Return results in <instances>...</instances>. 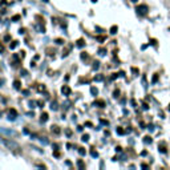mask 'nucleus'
<instances>
[{
  "label": "nucleus",
  "mask_w": 170,
  "mask_h": 170,
  "mask_svg": "<svg viewBox=\"0 0 170 170\" xmlns=\"http://www.w3.org/2000/svg\"><path fill=\"white\" fill-rule=\"evenodd\" d=\"M152 81H153V83H157V81H158V75H157V73L153 76V80Z\"/></svg>",
  "instance_id": "bb28decb"
},
{
  "label": "nucleus",
  "mask_w": 170,
  "mask_h": 170,
  "mask_svg": "<svg viewBox=\"0 0 170 170\" xmlns=\"http://www.w3.org/2000/svg\"><path fill=\"white\" fill-rule=\"evenodd\" d=\"M78 153H80L81 155H85V154H86V152H85L84 148H78Z\"/></svg>",
  "instance_id": "412c9836"
},
{
  "label": "nucleus",
  "mask_w": 170,
  "mask_h": 170,
  "mask_svg": "<svg viewBox=\"0 0 170 170\" xmlns=\"http://www.w3.org/2000/svg\"><path fill=\"white\" fill-rule=\"evenodd\" d=\"M105 53H106V49H105V48H100V49H98V55L104 56Z\"/></svg>",
  "instance_id": "a211bd4d"
},
{
  "label": "nucleus",
  "mask_w": 170,
  "mask_h": 170,
  "mask_svg": "<svg viewBox=\"0 0 170 170\" xmlns=\"http://www.w3.org/2000/svg\"><path fill=\"white\" fill-rule=\"evenodd\" d=\"M51 108H52V110H57V103H52Z\"/></svg>",
  "instance_id": "5701e85b"
},
{
  "label": "nucleus",
  "mask_w": 170,
  "mask_h": 170,
  "mask_svg": "<svg viewBox=\"0 0 170 170\" xmlns=\"http://www.w3.org/2000/svg\"><path fill=\"white\" fill-rule=\"evenodd\" d=\"M97 40H98V41H101V42H103V41H105V36H98V37H97Z\"/></svg>",
  "instance_id": "c85d7f7f"
},
{
  "label": "nucleus",
  "mask_w": 170,
  "mask_h": 170,
  "mask_svg": "<svg viewBox=\"0 0 170 170\" xmlns=\"http://www.w3.org/2000/svg\"><path fill=\"white\" fill-rule=\"evenodd\" d=\"M56 42H57V44H64V42H65V40H63V39H56V40H55Z\"/></svg>",
  "instance_id": "393cba45"
},
{
  "label": "nucleus",
  "mask_w": 170,
  "mask_h": 170,
  "mask_svg": "<svg viewBox=\"0 0 170 170\" xmlns=\"http://www.w3.org/2000/svg\"><path fill=\"white\" fill-rule=\"evenodd\" d=\"M67 134H68V136H70V134H72V132H70L69 129H67Z\"/></svg>",
  "instance_id": "58836bf2"
},
{
  "label": "nucleus",
  "mask_w": 170,
  "mask_h": 170,
  "mask_svg": "<svg viewBox=\"0 0 170 170\" xmlns=\"http://www.w3.org/2000/svg\"><path fill=\"white\" fill-rule=\"evenodd\" d=\"M92 1H93V3H96V1H97V0H92Z\"/></svg>",
  "instance_id": "ea45409f"
},
{
  "label": "nucleus",
  "mask_w": 170,
  "mask_h": 170,
  "mask_svg": "<svg viewBox=\"0 0 170 170\" xmlns=\"http://www.w3.org/2000/svg\"><path fill=\"white\" fill-rule=\"evenodd\" d=\"M117 133H118V134H125V129H122V128H121V126H118L117 128Z\"/></svg>",
  "instance_id": "f3484780"
},
{
  "label": "nucleus",
  "mask_w": 170,
  "mask_h": 170,
  "mask_svg": "<svg viewBox=\"0 0 170 170\" xmlns=\"http://www.w3.org/2000/svg\"><path fill=\"white\" fill-rule=\"evenodd\" d=\"M42 1H44V3H47V1H48V0H42Z\"/></svg>",
  "instance_id": "a19ab883"
},
{
  "label": "nucleus",
  "mask_w": 170,
  "mask_h": 170,
  "mask_svg": "<svg viewBox=\"0 0 170 170\" xmlns=\"http://www.w3.org/2000/svg\"><path fill=\"white\" fill-rule=\"evenodd\" d=\"M150 42H152L153 45H157V40H153V39H152V40H150Z\"/></svg>",
  "instance_id": "c9c22d12"
},
{
  "label": "nucleus",
  "mask_w": 170,
  "mask_h": 170,
  "mask_svg": "<svg viewBox=\"0 0 170 170\" xmlns=\"http://www.w3.org/2000/svg\"><path fill=\"white\" fill-rule=\"evenodd\" d=\"M81 59H83V60H88V59H89V55H88L86 52H81Z\"/></svg>",
  "instance_id": "2eb2a0df"
},
{
  "label": "nucleus",
  "mask_w": 170,
  "mask_h": 170,
  "mask_svg": "<svg viewBox=\"0 0 170 170\" xmlns=\"http://www.w3.org/2000/svg\"><path fill=\"white\" fill-rule=\"evenodd\" d=\"M103 76H101V75H98V76H96V77H95V80H97V81H101V80H103Z\"/></svg>",
  "instance_id": "7c9ffc66"
},
{
  "label": "nucleus",
  "mask_w": 170,
  "mask_h": 170,
  "mask_svg": "<svg viewBox=\"0 0 170 170\" xmlns=\"http://www.w3.org/2000/svg\"><path fill=\"white\" fill-rule=\"evenodd\" d=\"M47 55L48 56H55V49H52V48H47Z\"/></svg>",
  "instance_id": "9b49d317"
},
{
  "label": "nucleus",
  "mask_w": 170,
  "mask_h": 170,
  "mask_svg": "<svg viewBox=\"0 0 170 170\" xmlns=\"http://www.w3.org/2000/svg\"><path fill=\"white\" fill-rule=\"evenodd\" d=\"M76 45H77V47H84V45H85V40H84V39H78V40L77 41H76Z\"/></svg>",
  "instance_id": "1a4fd4ad"
},
{
  "label": "nucleus",
  "mask_w": 170,
  "mask_h": 170,
  "mask_svg": "<svg viewBox=\"0 0 170 170\" xmlns=\"http://www.w3.org/2000/svg\"><path fill=\"white\" fill-rule=\"evenodd\" d=\"M0 52H4V45H3V44H0Z\"/></svg>",
  "instance_id": "72a5a7b5"
},
{
  "label": "nucleus",
  "mask_w": 170,
  "mask_h": 170,
  "mask_svg": "<svg viewBox=\"0 0 170 170\" xmlns=\"http://www.w3.org/2000/svg\"><path fill=\"white\" fill-rule=\"evenodd\" d=\"M90 154H92V157H97V155H98V153H97L95 149L92 148V150H90Z\"/></svg>",
  "instance_id": "aec40b11"
},
{
  "label": "nucleus",
  "mask_w": 170,
  "mask_h": 170,
  "mask_svg": "<svg viewBox=\"0 0 170 170\" xmlns=\"http://www.w3.org/2000/svg\"><path fill=\"white\" fill-rule=\"evenodd\" d=\"M132 1H133V3H136V1H137V0H132Z\"/></svg>",
  "instance_id": "79ce46f5"
},
{
  "label": "nucleus",
  "mask_w": 170,
  "mask_h": 170,
  "mask_svg": "<svg viewBox=\"0 0 170 170\" xmlns=\"http://www.w3.org/2000/svg\"><path fill=\"white\" fill-rule=\"evenodd\" d=\"M37 92H45V85L44 84H39L37 85Z\"/></svg>",
  "instance_id": "f8f14e48"
},
{
  "label": "nucleus",
  "mask_w": 170,
  "mask_h": 170,
  "mask_svg": "<svg viewBox=\"0 0 170 170\" xmlns=\"http://www.w3.org/2000/svg\"><path fill=\"white\" fill-rule=\"evenodd\" d=\"M90 93H92V95H93V96H96V95H97V93H98V90H97V88H95V86H92V88H90Z\"/></svg>",
  "instance_id": "dca6fc26"
},
{
  "label": "nucleus",
  "mask_w": 170,
  "mask_h": 170,
  "mask_svg": "<svg viewBox=\"0 0 170 170\" xmlns=\"http://www.w3.org/2000/svg\"><path fill=\"white\" fill-rule=\"evenodd\" d=\"M132 72L134 73V76H137V75H138V69H137V68H132Z\"/></svg>",
  "instance_id": "2f4dec72"
},
{
  "label": "nucleus",
  "mask_w": 170,
  "mask_h": 170,
  "mask_svg": "<svg viewBox=\"0 0 170 170\" xmlns=\"http://www.w3.org/2000/svg\"><path fill=\"white\" fill-rule=\"evenodd\" d=\"M77 165H78V168H80V169H84V168H85V165H84V162H83V161H78V162H77Z\"/></svg>",
  "instance_id": "4be33fe9"
},
{
  "label": "nucleus",
  "mask_w": 170,
  "mask_h": 170,
  "mask_svg": "<svg viewBox=\"0 0 170 170\" xmlns=\"http://www.w3.org/2000/svg\"><path fill=\"white\" fill-rule=\"evenodd\" d=\"M19 19H20V16L16 15V16H13V18H12V20H19Z\"/></svg>",
  "instance_id": "f704fd0d"
},
{
  "label": "nucleus",
  "mask_w": 170,
  "mask_h": 170,
  "mask_svg": "<svg viewBox=\"0 0 170 170\" xmlns=\"http://www.w3.org/2000/svg\"><path fill=\"white\" fill-rule=\"evenodd\" d=\"M81 140H83V141H85V142H86V141L89 140V136H88V134H84L83 137H81Z\"/></svg>",
  "instance_id": "a878e982"
},
{
  "label": "nucleus",
  "mask_w": 170,
  "mask_h": 170,
  "mask_svg": "<svg viewBox=\"0 0 170 170\" xmlns=\"http://www.w3.org/2000/svg\"><path fill=\"white\" fill-rule=\"evenodd\" d=\"M118 95H120V90H118V89H116V90H114V93H113V96H114V97L117 98V97H118Z\"/></svg>",
  "instance_id": "c756f323"
},
{
  "label": "nucleus",
  "mask_w": 170,
  "mask_h": 170,
  "mask_svg": "<svg viewBox=\"0 0 170 170\" xmlns=\"http://www.w3.org/2000/svg\"><path fill=\"white\" fill-rule=\"evenodd\" d=\"M37 104H39L40 106H42V105H44V101H37Z\"/></svg>",
  "instance_id": "e433bc0d"
},
{
  "label": "nucleus",
  "mask_w": 170,
  "mask_h": 170,
  "mask_svg": "<svg viewBox=\"0 0 170 170\" xmlns=\"http://www.w3.org/2000/svg\"><path fill=\"white\" fill-rule=\"evenodd\" d=\"M144 142L145 144H152V137H150V136H145V137H144Z\"/></svg>",
  "instance_id": "ddd939ff"
},
{
  "label": "nucleus",
  "mask_w": 170,
  "mask_h": 170,
  "mask_svg": "<svg viewBox=\"0 0 170 170\" xmlns=\"http://www.w3.org/2000/svg\"><path fill=\"white\" fill-rule=\"evenodd\" d=\"M69 51H70V45H69V47H68L67 49H65L64 52H63V57H65V56H68V53H69Z\"/></svg>",
  "instance_id": "6ab92c4d"
},
{
  "label": "nucleus",
  "mask_w": 170,
  "mask_h": 170,
  "mask_svg": "<svg viewBox=\"0 0 170 170\" xmlns=\"http://www.w3.org/2000/svg\"><path fill=\"white\" fill-rule=\"evenodd\" d=\"M40 121H41V122H47V121H48V113H45V112H42V113H41V116H40Z\"/></svg>",
  "instance_id": "6e6552de"
},
{
  "label": "nucleus",
  "mask_w": 170,
  "mask_h": 170,
  "mask_svg": "<svg viewBox=\"0 0 170 170\" xmlns=\"http://www.w3.org/2000/svg\"><path fill=\"white\" fill-rule=\"evenodd\" d=\"M100 63H98V61H95V63H93V69H97L98 67H100V65H98Z\"/></svg>",
  "instance_id": "cd10ccee"
},
{
  "label": "nucleus",
  "mask_w": 170,
  "mask_h": 170,
  "mask_svg": "<svg viewBox=\"0 0 170 170\" xmlns=\"http://www.w3.org/2000/svg\"><path fill=\"white\" fill-rule=\"evenodd\" d=\"M55 155H56V157H60V153H59L57 150H56V152H55Z\"/></svg>",
  "instance_id": "4c0bfd02"
},
{
  "label": "nucleus",
  "mask_w": 170,
  "mask_h": 170,
  "mask_svg": "<svg viewBox=\"0 0 170 170\" xmlns=\"http://www.w3.org/2000/svg\"><path fill=\"white\" fill-rule=\"evenodd\" d=\"M158 149H160L161 153H165V154L168 153V145H166L163 141H162V142H160V145H158Z\"/></svg>",
  "instance_id": "7ed1b4c3"
},
{
  "label": "nucleus",
  "mask_w": 170,
  "mask_h": 170,
  "mask_svg": "<svg viewBox=\"0 0 170 170\" xmlns=\"http://www.w3.org/2000/svg\"><path fill=\"white\" fill-rule=\"evenodd\" d=\"M61 93H63L64 96H69L70 95V88L68 86V85H64V86L61 88Z\"/></svg>",
  "instance_id": "39448f33"
},
{
  "label": "nucleus",
  "mask_w": 170,
  "mask_h": 170,
  "mask_svg": "<svg viewBox=\"0 0 170 170\" xmlns=\"http://www.w3.org/2000/svg\"><path fill=\"white\" fill-rule=\"evenodd\" d=\"M141 168H142V169H149V165H146V163H142V165H141Z\"/></svg>",
  "instance_id": "473e14b6"
},
{
  "label": "nucleus",
  "mask_w": 170,
  "mask_h": 170,
  "mask_svg": "<svg viewBox=\"0 0 170 170\" xmlns=\"http://www.w3.org/2000/svg\"><path fill=\"white\" fill-rule=\"evenodd\" d=\"M13 86H15V89H21V83L19 80H15V83H13Z\"/></svg>",
  "instance_id": "9d476101"
},
{
  "label": "nucleus",
  "mask_w": 170,
  "mask_h": 170,
  "mask_svg": "<svg viewBox=\"0 0 170 170\" xmlns=\"http://www.w3.org/2000/svg\"><path fill=\"white\" fill-rule=\"evenodd\" d=\"M10 47H11V49H13V48H16V47H18V41H12V44H11Z\"/></svg>",
  "instance_id": "b1692460"
},
{
  "label": "nucleus",
  "mask_w": 170,
  "mask_h": 170,
  "mask_svg": "<svg viewBox=\"0 0 170 170\" xmlns=\"http://www.w3.org/2000/svg\"><path fill=\"white\" fill-rule=\"evenodd\" d=\"M93 105H95V106H98V108H104V106H105V101H103V100H96L95 103H93Z\"/></svg>",
  "instance_id": "423d86ee"
},
{
  "label": "nucleus",
  "mask_w": 170,
  "mask_h": 170,
  "mask_svg": "<svg viewBox=\"0 0 170 170\" xmlns=\"http://www.w3.org/2000/svg\"><path fill=\"white\" fill-rule=\"evenodd\" d=\"M8 114H10V120H15L18 117V112L15 109H10L8 110Z\"/></svg>",
  "instance_id": "20e7f679"
},
{
  "label": "nucleus",
  "mask_w": 170,
  "mask_h": 170,
  "mask_svg": "<svg viewBox=\"0 0 170 170\" xmlns=\"http://www.w3.org/2000/svg\"><path fill=\"white\" fill-rule=\"evenodd\" d=\"M117 31H118L117 25H113V27L110 28V33H112V35H116V33H117Z\"/></svg>",
  "instance_id": "4468645a"
},
{
  "label": "nucleus",
  "mask_w": 170,
  "mask_h": 170,
  "mask_svg": "<svg viewBox=\"0 0 170 170\" xmlns=\"http://www.w3.org/2000/svg\"><path fill=\"white\" fill-rule=\"evenodd\" d=\"M1 142L4 144V145L7 146V148L10 149V150L15 152L16 154H20V153H21V148H20V146H19L16 142H13V141H10L8 138H3V137H1Z\"/></svg>",
  "instance_id": "f257e3e1"
},
{
  "label": "nucleus",
  "mask_w": 170,
  "mask_h": 170,
  "mask_svg": "<svg viewBox=\"0 0 170 170\" xmlns=\"http://www.w3.org/2000/svg\"><path fill=\"white\" fill-rule=\"evenodd\" d=\"M51 130H52V133H55V134H60L61 133V129L57 125H52L51 126Z\"/></svg>",
  "instance_id": "0eeeda50"
},
{
  "label": "nucleus",
  "mask_w": 170,
  "mask_h": 170,
  "mask_svg": "<svg viewBox=\"0 0 170 170\" xmlns=\"http://www.w3.org/2000/svg\"><path fill=\"white\" fill-rule=\"evenodd\" d=\"M136 12H137V15H140V16H146L149 12V8H148V5H145V4L137 5V7H136Z\"/></svg>",
  "instance_id": "f03ea898"
}]
</instances>
